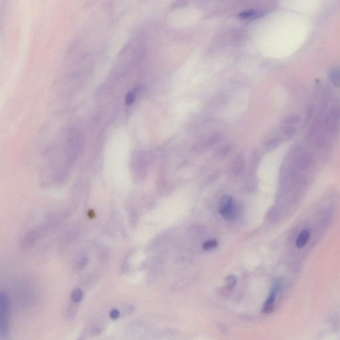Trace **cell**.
Wrapping results in <instances>:
<instances>
[{
  "instance_id": "cell-4",
  "label": "cell",
  "mask_w": 340,
  "mask_h": 340,
  "mask_svg": "<svg viewBox=\"0 0 340 340\" xmlns=\"http://www.w3.org/2000/svg\"><path fill=\"white\" fill-rule=\"evenodd\" d=\"M244 167V158H243V156L241 154H239L233 161L230 168L231 174H232V176H238L243 172Z\"/></svg>"
},
{
  "instance_id": "cell-12",
  "label": "cell",
  "mask_w": 340,
  "mask_h": 340,
  "mask_svg": "<svg viewBox=\"0 0 340 340\" xmlns=\"http://www.w3.org/2000/svg\"><path fill=\"white\" fill-rule=\"evenodd\" d=\"M237 280H238V279H237L236 276H229V277L226 278V286H228V288H230V289H232V288H234V286H236Z\"/></svg>"
},
{
  "instance_id": "cell-7",
  "label": "cell",
  "mask_w": 340,
  "mask_h": 340,
  "mask_svg": "<svg viewBox=\"0 0 340 340\" xmlns=\"http://www.w3.org/2000/svg\"><path fill=\"white\" fill-rule=\"evenodd\" d=\"M329 79L335 87H340V67H336L331 69L329 73Z\"/></svg>"
},
{
  "instance_id": "cell-1",
  "label": "cell",
  "mask_w": 340,
  "mask_h": 340,
  "mask_svg": "<svg viewBox=\"0 0 340 340\" xmlns=\"http://www.w3.org/2000/svg\"><path fill=\"white\" fill-rule=\"evenodd\" d=\"M280 287V285L279 282H277L273 286L271 293L268 296L267 299L265 301L263 308H262V312L264 314H270V313L273 312L274 308H275L276 298H277V294L279 293Z\"/></svg>"
},
{
  "instance_id": "cell-14",
  "label": "cell",
  "mask_w": 340,
  "mask_h": 340,
  "mask_svg": "<svg viewBox=\"0 0 340 340\" xmlns=\"http://www.w3.org/2000/svg\"><path fill=\"white\" fill-rule=\"evenodd\" d=\"M135 93L133 92H129V93L127 94V98H126V102H127V104H131L132 103L134 102V100H135Z\"/></svg>"
},
{
  "instance_id": "cell-5",
  "label": "cell",
  "mask_w": 340,
  "mask_h": 340,
  "mask_svg": "<svg viewBox=\"0 0 340 340\" xmlns=\"http://www.w3.org/2000/svg\"><path fill=\"white\" fill-rule=\"evenodd\" d=\"M310 234L308 230H303L301 232L299 236L296 240V246L298 249H302L306 246L307 243L308 242L310 239Z\"/></svg>"
},
{
  "instance_id": "cell-3",
  "label": "cell",
  "mask_w": 340,
  "mask_h": 340,
  "mask_svg": "<svg viewBox=\"0 0 340 340\" xmlns=\"http://www.w3.org/2000/svg\"><path fill=\"white\" fill-rule=\"evenodd\" d=\"M220 138H221V136L217 135V134L209 136V137L206 138V139L199 142V144H197V146H195V149L197 151H202V150L213 147L215 144L220 141Z\"/></svg>"
},
{
  "instance_id": "cell-13",
  "label": "cell",
  "mask_w": 340,
  "mask_h": 340,
  "mask_svg": "<svg viewBox=\"0 0 340 340\" xmlns=\"http://www.w3.org/2000/svg\"><path fill=\"white\" fill-rule=\"evenodd\" d=\"M257 16V12L253 11V10H248V11H245L240 14V18L243 19H249V18L254 17Z\"/></svg>"
},
{
  "instance_id": "cell-11",
  "label": "cell",
  "mask_w": 340,
  "mask_h": 340,
  "mask_svg": "<svg viewBox=\"0 0 340 340\" xmlns=\"http://www.w3.org/2000/svg\"><path fill=\"white\" fill-rule=\"evenodd\" d=\"M217 247V242L216 241H206L203 245V249L205 251H211L215 249Z\"/></svg>"
},
{
  "instance_id": "cell-10",
  "label": "cell",
  "mask_w": 340,
  "mask_h": 340,
  "mask_svg": "<svg viewBox=\"0 0 340 340\" xmlns=\"http://www.w3.org/2000/svg\"><path fill=\"white\" fill-rule=\"evenodd\" d=\"M82 297H83V293L79 288H77L72 292L71 298L74 302H80L82 299Z\"/></svg>"
},
{
  "instance_id": "cell-15",
  "label": "cell",
  "mask_w": 340,
  "mask_h": 340,
  "mask_svg": "<svg viewBox=\"0 0 340 340\" xmlns=\"http://www.w3.org/2000/svg\"><path fill=\"white\" fill-rule=\"evenodd\" d=\"M120 312H119V310H116V309H114V310H112L110 312V318L112 319V320H117V319L119 318V317H120Z\"/></svg>"
},
{
  "instance_id": "cell-16",
  "label": "cell",
  "mask_w": 340,
  "mask_h": 340,
  "mask_svg": "<svg viewBox=\"0 0 340 340\" xmlns=\"http://www.w3.org/2000/svg\"><path fill=\"white\" fill-rule=\"evenodd\" d=\"M278 144V140L277 139H273L271 140H270L269 142L267 143V147L268 148H275L276 146H277Z\"/></svg>"
},
{
  "instance_id": "cell-6",
  "label": "cell",
  "mask_w": 340,
  "mask_h": 340,
  "mask_svg": "<svg viewBox=\"0 0 340 340\" xmlns=\"http://www.w3.org/2000/svg\"><path fill=\"white\" fill-rule=\"evenodd\" d=\"M234 201L232 200V197L228 196V195H225L221 199V201H220L219 207V211L221 215H224L226 211H229L231 209V207H232L234 205Z\"/></svg>"
},
{
  "instance_id": "cell-2",
  "label": "cell",
  "mask_w": 340,
  "mask_h": 340,
  "mask_svg": "<svg viewBox=\"0 0 340 340\" xmlns=\"http://www.w3.org/2000/svg\"><path fill=\"white\" fill-rule=\"evenodd\" d=\"M1 308H2V337H3L4 333L6 334L8 329V298L4 294L1 295Z\"/></svg>"
},
{
  "instance_id": "cell-8",
  "label": "cell",
  "mask_w": 340,
  "mask_h": 340,
  "mask_svg": "<svg viewBox=\"0 0 340 340\" xmlns=\"http://www.w3.org/2000/svg\"><path fill=\"white\" fill-rule=\"evenodd\" d=\"M232 150V146L231 144H226L222 146L215 152V158L218 159H222L226 157L230 154L231 150Z\"/></svg>"
},
{
  "instance_id": "cell-9",
  "label": "cell",
  "mask_w": 340,
  "mask_h": 340,
  "mask_svg": "<svg viewBox=\"0 0 340 340\" xmlns=\"http://www.w3.org/2000/svg\"><path fill=\"white\" fill-rule=\"evenodd\" d=\"M203 232V228L199 225H193L189 230V236L194 239L200 238Z\"/></svg>"
}]
</instances>
